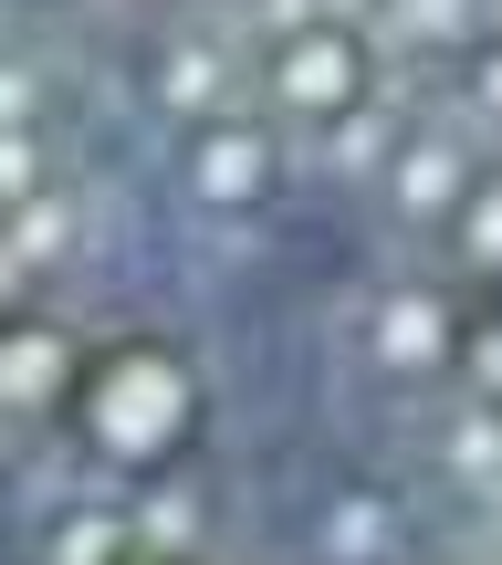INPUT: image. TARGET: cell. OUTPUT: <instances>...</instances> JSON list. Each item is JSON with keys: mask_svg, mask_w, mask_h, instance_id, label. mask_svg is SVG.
Returning a JSON list of instances; mask_svg holds the SVG:
<instances>
[{"mask_svg": "<svg viewBox=\"0 0 502 565\" xmlns=\"http://www.w3.org/2000/svg\"><path fill=\"white\" fill-rule=\"evenodd\" d=\"M0 565H502V0H0Z\"/></svg>", "mask_w": 502, "mask_h": 565, "instance_id": "cell-1", "label": "cell"}]
</instances>
